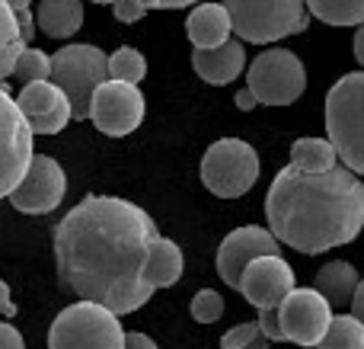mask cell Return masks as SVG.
<instances>
[{"label":"cell","instance_id":"12","mask_svg":"<svg viewBox=\"0 0 364 349\" xmlns=\"http://www.w3.org/2000/svg\"><path fill=\"white\" fill-rule=\"evenodd\" d=\"M259 256H282V241L272 234L269 228H259V224H246V228H237L220 241L218 247V276L224 279V286L240 288V279H243L246 266Z\"/></svg>","mask_w":364,"mask_h":349},{"label":"cell","instance_id":"3","mask_svg":"<svg viewBox=\"0 0 364 349\" xmlns=\"http://www.w3.org/2000/svg\"><path fill=\"white\" fill-rule=\"evenodd\" d=\"M326 135L342 164L364 177V71L339 77L326 93Z\"/></svg>","mask_w":364,"mask_h":349},{"label":"cell","instance_id":"30","mask_svg":"<svg viewBox=\"0 0 364 349\" xmlns=\"http://www.w3.org/2000/svg\"><path fill=\"white\" fill-rule=\"evenodd\" d=\"M112 13L119 23H138L141 16H147V6L141 4V0H115Z\"/></svg>","mask_w":364,"mask_h":349},{"label":"cell","instance_id":"21","mask_svg":"<svg viewBox=\"0 0 364 349\" xmlns=\"http://www.w3.org/2000/svg\"><path fill=\"white\" fill-rule=\"evenodd\" d=\"M26 51V38L19 29V19L13 13V6L6 0H0V83H6V77L16 74V61Z\"/></svg>","mask_w":364,"mask_h":349},{"label":"cell","instance_id":"23","mask_svg":"<svg viewBox=\"0 0 364 349\" xmlns=\"http://www.w3.org/2000/svg\"><path fill=\"white\" fill-rule=\"evenodd\" d=\"M310 16L326 26H361L364 0H307Z\"/></svg>","mask_w":364,"mask_h":349},{"label":"cell","instance_id":"14","mask_svg":"<svg viewBox=\"0 0 364 349\" xmlns=\"http://www.w3.org/2000/svg\"><path fill=\"white\" fill-rule=\"evenodd\" d=\"M294 288H297L294 269L288 266V260H282V256H259V260H252L246 266L237 292L250 305H256L259 311H265V308H278Z\"/></svg>","mask_w":364,"mask_h":349},{"label":"cell","instance_id":"11","mask_svg":"<svg viewBox=\"0 0 364 349\" xmlns=\"http://www.w3.org/2000/svg\"><path fill=\"white\" fill-rule=\"evenodd\" d=\"M282 327L288 343L297 346H320L333 324V305L323 298L316 288H294L288 298L278 305Z\"/></svg>","mask_w":364,"mask_h":349},{"label":"cell","instance_id":"28","mask_svg":"<svg viewBox=\"0 0 364 349\" xmlns=\"http://www.w3.org/2000/svg\"><path fill=\"white\" fill-rule=\"evenodd\" d=\"M256 337H262V327L259 321H250V324H237L220 337V349H246Z\"/></svg>","mask_w":364,"mask_h":349},{"label":"cell","instance_id":"25","mask_svg":"<svg viewBox=\"0 0 364 349\" xmlns=\"http://www.w3.org/2000/svg\"><path fill=\"white\" fill-rule=\"evenodd\" d=\"M147 77V61L138 48L122 45L119 51L109 55V80H125V83H141Z\"/></svg>","mask_w":364,"mask_h":349},{"label":"cell","instance_id":"39","mask_svg":"<svg viewBox=\"0 0 364 349\" xmlns=\"http://www.w3.org/2000/svg\"><path fill=\"white\" fill-rule=\"evenodd\" d=\"M6 4L13 6V13H19V10H29V4H32V0H6Z\"/></svg>","mask_w":364,"mask_h":349},{"label":"cell","instance_id":"37","mask_svg":"<svg viewBox=\"0 0 364 349\" xmlns=\"http://www.w3.org/2000/svg\"><path fill=\"white\" fill-rule=\"evenodd\" d=\"M355 58H358V64L364 71V23L358 26V32H355Z\"/></svg>","mask_w":364,"mask_h":349},{"label":"cell","instance_id":"17","mask_svg":"<svg viewBox=\"0 0 364 349\" xmlns=\"http://www.w3.org/2000/svg\"><path fill=\"white\" fill-rule=\"evenodd\" d=\"M186 32L195 48H218V45L230 42L233 19L224 4H198L188 13Z\"/></svg>","mask_w":364,"mask_h":349},{"label":"cell","instance_id":"33","mask_svg":"<svg viewBox=\"0 0 364 349\" xmlns=\"http://www.w3.org/2000/svg\"><path fill=\"white\" fill-rule=\"evenodd\" d=\"M125 349H157V343H154L151 337H147V333H128L125 337Z\"/></svg>","mask_w":364,"mask_h":349},{"label":"cell","instance_id":"22","mask_svg":"<svg viewBox=\"0 0 364 349\" xmlns=\"http://www.w3.org/2000/svg\"><path fill=\"white\" fill-rule=\"evenodd\" d=\"M291 164L307 173H326L339 167V151L329 138H297L291 145Z\"/></svg>","mask_w":364,"mask_h":349},{"label":"cell","instance_id":"38","mask_svg":"<svg viewBox=\"0 0 364 349\" xmlns=\"http://www.w3.org/2000/svg\"><path fill=\"white\" fill-rule=\"evenodd\" d=\"M246 349H272V340L262 333V337H256V340H252V343L246 346Z\"/></svg>","mask_w":364,"mask_h":349},{"label":"cell","instance_id":"15","mask_svg":"<svg viewBox=\"0 0 364 349\" xmlns=\"http://www.w3.org/2000/svg\"><path fill=\"white\" fill-rule=\"evenodd\" d=\"M19 109H23L26 122L36 135H58L70 119H74V106H70L68 93L58 87L55 80H36L26 83L19 90Z\"/></svg>","mask_w":364,"mask_h":349},{"label":"cell","instance_id":"13","mask_svg":"<svg viewBox=\"0 0 364 349\" xmlns=\"http://www.w3.org/2000/svg\"><path fill=\"white\" fill-rule=\"evenodd\" d=\"M64 189H68V177L61 164L48 154H36L23 183L10 192V205L23 215H48L61 205Z\"/></svg>","mask_w":364,"mask_h":349},{"label":"cell","instance_id":"1","mask_svg":"<svg viewBox=\"0 0 364 349\" xmlns=\"http://www.w3.org/2000/svg\"><path fill=\"white\" fill-rule=\"evenodd\" d=\"M157 237V224L141 205L119 196H87L55 228L58 279L80 301L132 314L157 292L144 279Z\"/></svg>","mask_w":364,"mask_h":349},{"label":"cell","instance_id":"32","mask_svg":"<svg viewBox=\"0 0 364 349\" xmlns=\"http://www.w3.org/2000/svg\"><path fill=\"white\" fill-rule=\"evenodd\" d=\"M147 10H179V6H192L198 0H141Z\"/></svg>","mask_w":364,"mask_h":349},{"label":"cell","instance_id":"20","mask_svg":"<svg viewBox=\"0 0 364 349\" xmlns=\"http://www.w3.org/2000/svg\"><path fill=\"white\" fill-rule=\"evenodd\" d=\"M182 269H186V260H182L179 244H173L170 237H157L151 247V256H147L144 279L154 288H166L182 279Z\"/></svg>","mask_w":364,"mask_h":349},{"label":"cell","instance_id":"29","mask_svg":"<svg viewBox=\"0 0 364 349\" xmlns=\"http://www.w3.org/2000/svg\"><path fill=\"white\" fill-rule=\"evenodd\" d=\"M259 327H262V333L272 340V343H288L278 308H265V311H259Z\"/></svg>","mask_w":364,"mask_h":349},{"label":"cell","instance_id":"34","mask_svg":"<svg viewBox=\"0 0 364 349\" xmlns=\"http://www.w3.org/2000/svg\"><path fill=\"white\" fill-rule=\"evenodd\" d=\"M256 106H259V96L252 93L250 87L237 90V109H243V113H250V109H256Z\"/></svg>","mask_w":364,"mask_h":349},{"label":"cell","instance_id":"4","mask_svg":"<svg viewBox=\"0 0 364 349\" xmlns=\"http://www.w3.org/2000/svg\"><path fill=\"white\" fill-rule=\"evenodd\" d=\"M233 19L237 38L252 45H269L307 29V0H224Z\"/></svg>","mask_w":364,"mask_h":349},{"label":"cell","instance_id":"24","mask_svg":"<svg viewBox=\"0 0 364 349\" xmlns=\"http://www.w3.org/2000/svg\"><path fill=\"white\" fill-rule=\"evenodd\" d=\"M316 349H364V324L355 314H336Z\"/></svg>","mask_w":364,"mask_h":349},{"label":"cell","instance_id":"36","mask_svg":"<svg viewBox=\"0 0 364 349\" xmlns=\"http://www.w3.org/2000/svg\"><path fill=\"white\" fill-rule=\"evenodd\" d=\"M352 314L364 324V279H361V286H358V292H355V301H352Z\"/></svg>","mask_w":364,"mask_h":349},{"label":"cell","instance_id":"31","mask_svg":"<svg viewBox=\"0 0 364 349\" xmlns=\"http://www.w3.org/2000/svg\"><path fill=\"white\" fill-rule=\"evenodd\" d=\"M0 349H26L19 330L13 324H6V321H0Z\"/></svg>","mask_w":364,"mask_h":349},{"label":"cell","instance_id":"26","mask_svg":"<svg viewBox=\"0 0 364 349\" xmlns=\"http://www.w3.org/2000/svg\"><path fill=\"white\" fill-rule=\"evenodd\" d=\"M16 77L26 83L51 80V55H45L38 48H26L16 61Z\"/></svg>","mask_w":364,"mask_h":349},{"label":"cell","instance_id":"35","mask_svg":"<svg viewBox=\"0 0 364 349\" xmlns=\"http://www.w3.org/2000/svg\"><path fill=\"white\" fill-rule=\"evenodd\" d=\"M0 314H4V318H13V314H16V305L10 301V286H6L4 279H0Z\"/></svg>","mask_w":364,"mask_h":349},{"label":"cell","instance_id":"10","mask_svg":"<svg viewBox=\"0 0 364 349\" xmlns=\"http://www.w3.org/2000/svg\"><path fill=\"white\" fill-rule=\"evenodd\" d=\"M90 119L109 138L132 135L144 119V93L138 90V83L106 80L93 96Z\"/></svg>","mask_w":364,"mask_h":349},{"label":"cell","instance_id":"40","mask_svg":"<svg viewBox=\"0 0 364 349\" xmlns=\"http://www.w3.org/2000/svg\"><path fill=\"white\" fill-rule=\"evenodd\" d=\"M93 4H115V0H93Z\"/></svg>","mask_w":364,"mask_h":349},{"label":"cell","instance_id":"18","mask_svg":"<svg viewBox=\"0 0 364 349\" xmlns=\"http://www.w3.org/2000/svg\"><path fill=\"white\" fill-rule=\"evenodd\" d=\"M358 286H361L358 269H355L352 263H346V260H333V263H326V266H320V273H316V279H314V288L333 308L352 305Z\"/></svg>","mask_w":364,"mask_h":349},{"label":"cell","instance_id":"5","mask_svg":"<svg viewBox=\"0 0 364 349\" xmlns=\"http://www.w3.org/2000/svg\"><path fill=\"white\" fill-rule=\"evenodd\" d=\"M122 321L96 301L64 308L48 330V349H125Z\"/></svg>","mask_w":364,"mask_h":349},{"label":"cell","instance_id":"9","mask_svg":"<svg viewBox=\"0 0 364 349\" xmlns=\"http://www.w3.org/2000/svg\"><path fill=\"white\" fill-rule=\"evenodd\" d=\"M32 128L26 122L19 103L10 96L6 83H0V199H10V192L23 183L32 167Z\"/></svg>","mask_w":364,"mask_h":349},{"label":"cell","instance_id":"2","mask_svg":"<svg viewBox=\"0 0 364 349\" xmlns=\"http://www.w3.org/2000/svg\"><path fill=\"white\" fill-rule=\"evenodd\" d=\"M269 231L297 254H326L346 247L364 228V183L348 167L307 173L284 167L265 196Z\"/></svg>","mask_w":364,"mask_h":349},{"label":"cell","instance_id":"19","mask_svg":"<svg viewBox=\"0 0 364 349\" xmlns=\"http://www.w3.org/2000/svg\"><path fill=\"white\" fill-rule=\"evenodd\" d=\"M36 23L45 36L70 38L83 26V4L80 0H42L36 10Z\"/></svg>","mask_w":364,"mask_h":349},{"label":"cell","instance_id":"27","mask_svg":"<svg viewBox=\"0 0 364 349\" xmlns=\"http://www.w3.org/2000/svg\"><path fill=\"white\" fill-rule=\"evenodd\" d=\"M188 311H192V318L198 321V324H214V321L224 318V298H220L214 288H201L192 298Z\"/></svg>","mask_w":364,"mask_h":349},{"label":"cell","instance_id":"7","mask_svg":"<svg viewBox=\"0 0 364 349\" xmlns=\"http://www.w3.org/2000/svg\"><path fill=\"white\" fill-rule=\"evenodd\" d=\"M259 179V154L240 138H220L201 157V183L220 199H240Z\"/></svg>","mask_w":364,"mask_h":349},{"label":"cell","instance_id":"6","mask_svg":"<svg viewBox=\"0 0 364 349\" xmlns=\"http://www.w3.org/2000/svg\"><path fill=\"white\" fill-rule=\"evenodd\" d=\"M51 80L68 93L74 122L90 119L93 96L109 80V55L96 45H64L51 55Z\"/></svg>","mask_w":364,"mask_h":349},{"label":"cell","instance_id":"8","mask_svg":"<svg viewBox=\"0 0 364 349\" xmlns=\"http://www.w3.org/2000/svg\"><path fill=\"white\" fill-rule=\"evenodd\" d=\"M246 87L259 96L262 106H291L307 90V71L294 51L269 48L252 58L246 71Z\"/></svg>","mask_w":364,"mask_h":349},{"label":"cell","instance_id":"16","mask_svg":"<svg viewBox=\"0 0 364 349\" xmlns=\"http://www.w3.org/2000/svg\"><path fill=\"white\" fill-rule=\"evenodd\" d=\"M192 68L201 80L214 83V87L233 83L246 68L243 38H230V42L218 45V48H195L192 51Z\"/></svg>","mask_w":364,"mask_h":349},{"label":"cell","instance_id":"41","mask_svg":"<svg viewBox=\"0 0 364 349\" xmlns=\"http://www.w3.org/2000/svg\"><path fill=\"white\" fill-rule=\"evenodd\" d=\"M307 349H316V346H307Z\"/></svg>","mask_w":364,"mask_h":349}]
</instances>
